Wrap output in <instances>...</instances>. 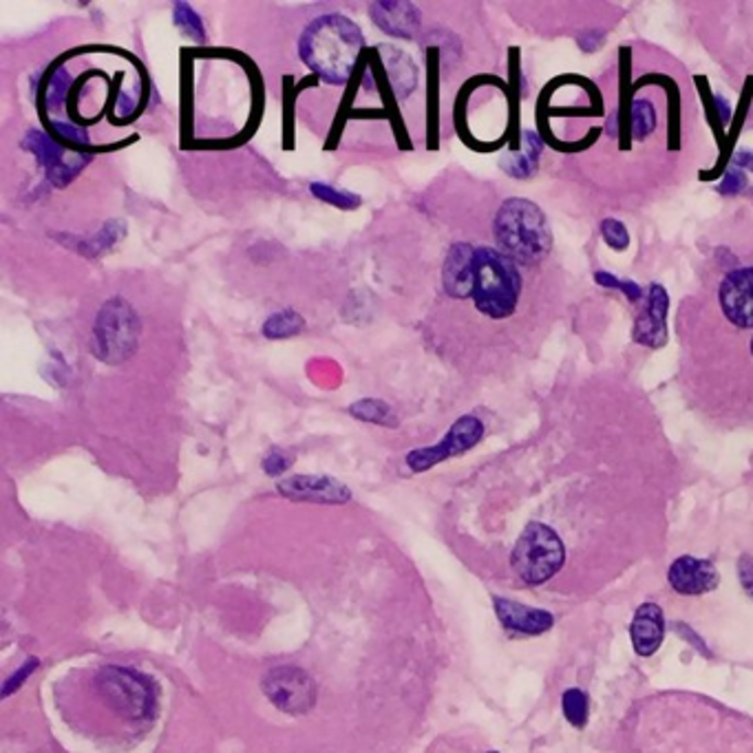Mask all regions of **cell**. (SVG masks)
Segmentation results:
<instances>
[{"mask_svg": "<svg viewBox=\"0 0 753 753\" xmlns=\"http://www.w3.org/2000/svg\"><path fill=\"white\" fill-rule=\"evenodd\" d=\"M537 127L555 177L592 219L672 197L709 144L689 72L641 41L621 45L597 78H555L537 102Z\"/></svg>", "mask_w": 753, "mask_h": 753, "instance_id": "obj_1", "label": "cell"}, {"mask_svg": "<svg viewBox=\"0 0 753 753\" xmlns=\"http://www.w3.org/2000/svg\"><path fill=\"white\" fill-rule=\"evenodd\" d=\"M678 390L720 429H753V215L716 230L676 309Z\"/></svg>", "mask_w": 753, "mask_h": 753, "instance_id": "obj_2", "label": "cell"}, {"mask_svg": "<svg viewBox=\"0 0 753 753\" xmlns=\"http://www.w3.org/2000/svg\"><path fill=\"white\" fill-rule=\"evenodd\" d=\"M364 39L356 23L340 14L312 21L301 41L298 56L327 85H345L362 54Z\"/></svg>", "mask_w": 753, "mask_h": 753, "instance_id": "obj_3", "label": "cell"}, {"mask_svg": "<svg viewBox=\"0 0 753 753\" xmlns=\"http://www.w3.org/2000/svg\"><path fill=\"white\" fill-rule=\"evenodd\" d=\"M564 561L566 548L559 535L539 522L526 526L513 550V568L520 579L531 586H542L553 579Z\"/></svg>", "mask_w": 753, "mask_h": 753, "instance_id": "obj_4", "label": "cell"}, {"mask_svg": "<svg viewBox=\"0 0 753 753\" xmlns=\"http://www.w3.org/2000/svg\"><path fill=\"white\" fill-rule=\"evenodd\" d=\"M140 318L124 298H111L102 305L94 325V353L107 362H124L138 347Z\"/></svg>", "mask_w": 753, "mask_h": 753, "instance_id": "obj_5", "label": "cell"}, {"mask_svg": "<svg viewBox=\"0 0 753 753\" xmlns=\"http://www.w3.org/2000/svg\"><path fill=\"white\" fill-rule=\"evenodd\" d=\"M263 691L270 702L292 716H301L309 711L316 702V685L307 672L301 667H274L263 678Z\"/></svg>", "mask_w": 753, "mask_h": 753, "instance_id": "obj_6", "label": "cell"}, {"mask_svg": "<svg viewBox=\"0 0 753 753\" xmlns=\"http://www.w3.org/2000/svg\"><path fill=\"white\" fill-rule=\"evenodd\" d=\"M100 685L107 691V698L127 716L131 718H144L153 713V689L146 683L144 676L122 669V667H109L100 676Z\"/></svg>", "mask_w": 753, "mask_h": 753, "instance_id": "obj_7", "label": "cell"}, {"mask_svg": "<svg viewBox=\"0 0 753 753\" xmlns=\"http://www.w3.org/2000/svg\"><path fill=\"white\" fill-rule=\"evenodd\" d=\"M482 436V425L473 418H462L458 421L451 432L447 434V438L436 445V447H427V449H416L407 456V465L412 471L416 473H423V471H429L432 467H436L438 462L451 458V456H458V454H465L467 449H471Z\"/></svg>", "mask_w": 753, "mask_h": 753, "instance_id": "obj_8", "label": "cell"}, {"mask_svg": "<svg viewBox=\"0 0 753 753\" xmlns=\"http://www.w3.org/2000/svg\"><path fill=\"white\" fill-rule=\"evenodd\" d=\"M23 146L36 155L39 164L47 171V177L58 186H65L85 166V157H69L61 142L39 131H32Z\"/></svg>", "mask_w": 753, "mask_h": 753, "instance_id": "obj_9", "label": "cell"}, {"mask_svg": "<svg viewBox=\"0 0 753 753\" xmlns=\"http://www.w3.org/2000/svg\"><path fill=\"white\" fill-rule=\"evenodd\" d=\"M279 493L296 502H314V504H345L351 500V493L345 484L325 476L287 478L279 482Z\"/></svg>", "mask_w": 753, "mask_h": 753, "instance_id": "obj_10", "label": "cell"}, {"mask_svg": "<svg viewBox=\"0 0 753 753\" xmlns=\"http://www.w3.org/2000/svg\"><path fill=\"white\" fill-rule=\"evenodd\" d=\"M669 586L678 592V594H687V597H698V594H707L711 592L720 577L718 570L711 561L707 559H696V557H680L669 566Z\"/></svg>", "mask_w": 753, "mask_h": 753, "instance_id": "obj_11", "label": "cell"}, {"mask_svg": "<svg viewBox=\"0 0 753 753\" xmlns=\"http://www.w3.org/2000/svg\"><path fill=\"white\" fill-rule=\"evenodd\" d=\"M373 23L396 39H414L421 30V10L405 0H381L369 8Z\"/></svg>", "mask_w": 753, "mask_h": 753, "instance_id": "obj_12", "label": "cell"}, {"mask_svg": "<svg viewBox=\"0 0 753 753\" xmlns=\"http://www.w3.org/2000/svg\"><path fill=\"white\" fill-rule=\"evenodd\" d=\"M630 636L639 656H652L661 647L665 636L663 610L656 603H643L634 614Z\"/></svg>", "mask_w": 753, "mask_h": 753, "instance_id": "obj_13", "label": "cell"}, {"mask_svg": "<svg viewBox=\"0 0 753 753\" xmlns=\"http://www.w3.org/2000/svg\"><path fill=\"white\" fill-rule=\"evenodd\" d=\"M495 612L498 619L506 630L522 632V634H542L553 628L555 619L546 610H535L528 605H522L511 599H495Z\"/></svg>", "mask_w": 753, "mask_h": 753, "instance_id": "obj_14", "label": "cell"}, {"mask_svg": "<svg viewBox=\"0 0 753 753\" xmlns=\"http://www.w3.org/2000/svg\"><path fill=\"white\" fill-rule=\"evenodd\" d=\"M383 52H385L383 63L388 69V80L394 94L399 98H407L416 89V83H418V74H416L412 58L396 47H383Z\"/></svg>", "mask_w": 753, "mask_h": 753, "instance_id": "obj_15", "label": "cell"}, {"mask_svg": "<svg viewBox=\"0 0 753 753\" xmlns=\"http://www.w3.org/2000/svg\"><path fill=\"white\" fill-rule=\"evenodd\" d=\"M349 414L360 423H371L381 427H396L394 410L379 399H362L349 407Z\"/></svg>", "mask_w": 753, "mask_h": 753, "instance_id": "obj_16", "label": "cell"}, {"mask_svg": "<svg viewBox=\"0 0 753 753\" xmlns=\"http://www.w3.org/2000/svg\"><path fill=\"white\" fill-rule=\"evenodd\" d=\"M303 327H305V320L301 318V314H296V312H292V309H283V312L272 314V316L263 323L261 331H263L265 338L279 340V338H292V336L301 334Z\"/></svg>", "mask_w": 753, "mask_h": 753, "instance_id": "obj_17", "label": "cell"}, {"mask_svg": "<svg viewBox=\"0 0 753 753\" xmlns=\"http://www.w3.org/2000/svg\"><path fill=\"white\" fill-rule=\"evenodd\" d=\"M173 23L175 28L186 36V39H197V41H204L206 39V30H204V23L199 19V14L188 6V3H177L173 8Z\"/></svg>", "mask_w": 753, "mask_h": 753, "instance_id": "obj_18", "label": "cell"}, {"mask_svg": "<svg viewBox=\"0 0 753 753\" xmlns=\"http://www.w3.org/2000/svg\"><path fill=\"white\" fill-rule=\"evenodd\" d=\"M309 190H312V195L316 199H320L325 204H331L336 208H342V210H351V208L360 206V197L358 195H353L349 190H338V188H334L329 184L314 182V184H309Z\"/></svg>", "mask_w": 753, "mask_h": 753, "instance_id": "obj_19", "label": "cell"}, {"mask_svg": "<svg viewBox=\"0 0 753 753\" xmlns=\"http://www.w3.org/2000/svg\"><path fill=\"white\" fill-rule=\"evenodd\" d=\"M564 713L566 718L575 724V727H586L588 722V711H590V702H588V696L581 691V689H568L564 694Z\"/></svg>", "mask_w": 753, "mask_h": 753, "instance_id": "obj_20", "label": "cell"}, {"mask_svg": "<svg viewBox=\"0 0 753 753\" xmlns=\"http://www.w3.org/2000/svg\"><path fill=\"white\" fill-rule=\"evenodd\" d=\"M52 131L56 135V142H65V144H74V146H87L89 144V135L78 129V127H72V124H65V122H54L52 124Z\"/></svg>", "mask_w": 753, "mask_h": 753, "instance_id": "obj_21", "label": "cell"}, {"mask_svg": "<svg viewBox=\"0 0 753 753\" xmlns=\"http://www.w3.org/2000/svg\"><path fill=\"white\" fill-rule=\"evenodd\" d=\"M69 76L61 69V72H56L52 78H50V83H47V105L52 107V109H58L61 105H63V100H65V96H67V87H69Z\"/></svg>", "mask_w": 753, "mask_h": 753, "instance_id": "obj_22", "label": "cell"}, {"mask_svg": "<svg viewBox=\"0 0 753 753\" xmlns=\"http://www.w3.org/2000/svg\"><path fill=\"white\" fill-rule=\"evenodd\" d=\"M292 456L290 454H285V451H281V449H272L265 458H263V471L268 473V476H272V478H276V476H281L283 471H287L290 467H292Z\"/></svg>", "mask_w": 753, "mask_h": 753, "instance_id": "obj_23", "label": "cell"}, {"mask_svg": "<svg viewBox=\"0 0 753 753\" xmlns=\"http://www.w3.org/2000/svg\"><path fill=\"white\" fill-rule=\"evenodd\" d=\"M738 575H740V583L746 590V594L753 599V559L751 557H740L738 564Z\"/></svg>", "mask_w": 753, "mask_h": 753, "instance_id": "obj_24", "label": "cell"}, {"mask_svg": "<svg viewBox=\"0 0 753 753\" xmlns=\"http://www.w3.org/2000/svg\"><path fill=\"white\" fill-rule=\"evenodd\" d=\"M36 667H39V661H36V658H30V661H28V665H25V667H23V669H21L17 676H12V678H10V683H8V685H6V689H3V696H10V694H12V691H14L19 685H23V678H25V676H30V674H32Z\"/></svg>", "mask_w": 753, "mask_h": 753, "instance_id": "obj_25", "label": "cell"}, {"mask_svg": "<svg viewBox=\"0 0 753 753\" xmlns=\"http://www.w3.org/2000/svg\"><path fill=\"white\" fill-rule=\"evenodd\" d=\"M491 753H495V751H491Z\"/></svg>", "mask_w": 753, "mask_h": 753, "instance_id": "obj_26", "label": "cell"}]
</instances>
